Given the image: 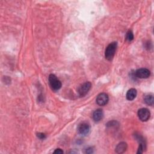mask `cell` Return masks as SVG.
Masks as SVG:
<instances>
[{"mask_svg": "<svg viewBox=\"0 0 154 154\" xmlns=\"http://www.w3.org/2000/svg\"><path fill=\"white\" fill-rule=\"evenodd\" d=\"M117 47V43L116 42H112L108 45L105 51V57L107 60L112 61L113 59Z\"/></svg>", "mask_w": 154, "mask_h": 154, "instance_id": "obj_1", "label": "cell"}, {"mask_svg": "<svg viewBox=\"0 0 154 154\" xmlns=\"http://www.w3.org/2000/svg\"><path fill=\"white\" fill-rule=\"evenodd\" d=\"M49 83L53 90L57 91L61 89V83L57 78V77L54 74H50L49 76Z\"/></svg>", "mask_w": 154, "mask_h": 154, "instance_id": "obj_2", "label": "cell"}, {"mask_svg": "<svg viewBox=\"0 0 154 154\" xmlns=\"http://www.w3.org/2000/svg\"><path fill=\"white\" fill-rule=\"evenodd\" d=\"M137 114L138 118L142 122L148 121L150 117V112L146 108H143V109H140L138 111Z\"/></svg>", "mask_w": 154, "mask_h": 154, "instance_id": "obj_3", "label": "cell"}, {"mask_svg": "<svg viewBox=\"0 0 154 154\" xmlns=\"http://www.w3.org/2000/svg\"><path fill=\"white\" fill-rule=\"evenodd\" d=\"M90 131V126L87 122H83L78 125V131L81 135H87Z\"/></svg>", "mask_w": 154, "mask_h": 154, "instance_id": "obj_4", "label": "cell"}, {"mask_svg": "<svg viewBox=\"0 0 154 154\" xmlns=\"http://www.w3.org/2000/svg\"><path fill=\"white\" fill-rule=\"evenodd\" d=\"M91 87V84L90 82H86L83 84L78 89V94L81 97L86 96L89 91L90 90Z\"/></svg>", "mask_w": 154, "mask_h": 154, "instance_id": "obj_5", "label": "cell"}, {"mask_svg": "<svg viewBox=\"0 0 154 154\" xmlns=\"http://www.w3.org/2000/svg\"><path fill=\"white\" fill-rule=\"evenodd\" d=\"M135 76L137 78L144 79V78H148L150 75V72L149 69L146 68H141L138 69L135 72Z\"/></svg>", "mask_w": 154, "mask_h": 154, "instance_id": "obj_6", "label": "cell"}, {"mask_svg": "<svg viewBox=\"0 0 154 154\" xmlns=\"http://www.w3.org/2000/svg\"><path fill=\"white\" fill-rule=\"evenodd\" d=\"M96 103L100 106H104L109 102V97L105 93H101L99 94L96 98Z\"/></svg>", "mask_w": 154, "mask_h": 154, "instance_id": "obj_7", "label": "cell"}, {"mask_svg": "<svg viewBox=\"0 0 154 154\" xmlns=\"http://www.w3.org/2000/svg\"><path fill=\"white\" fill-rule=\"evenodd\" d=\"M104 117V113L102 110L98 109L95 110L93 114V119L96 122L101 121Z\"/></svg>", "mask_w": 154, "mask_h": 154, "instance_id": "obj_8", "label": "cell"}, {"mask_svg": "<svg viewBox=\"0 0 154 154\" xmlns=\"http://www.w3.org/2000/svg\"><path fill=\"white\" fill-rule=\"evenodd\" d=\"M137 95V90L135 89L132 88V89H130L127 91L126 97H127V99L128 101H132V100H134L136 98Z\"/></svg>", "mask_w": 154, "mask_h": 154, "instance_id": "obj_9", "label": "cell"}, {"mask_svg": "<svg viewBox=\"0 0 154 154\" xmlns=\"http://www.w3.org/2000/svg\"><path fill=\"white\" fill-rule=\"evenodd\" d=\"M127 149V144L125 142H120L116 148V152L117 153H122L126 151Z\"/></svg>", "mask_w": 154, "mask_h": 154, "instance_id": "obj_10", "label": "cell"}, {"mask_svg": "<svg viewBox=\"0 0 154 154\" xmlns=\"http://www.w3.org/2000/svg\"><path fill=\"white\" fill-rule=\"evenodd\" d=\"M145 102H146V104H148V105H153V96L152 95H146L145 98H144Z\"/></svg>", "mask_w": 154, "mask_h": 154, "instance_id": "obj_11", "label": "cell"}, {"mask_svg": "<svg viewBox=\"0 0 154 154\" xmlns=\"http://www.w3.org/2000/svg\"><path fill=\"white\" fill-rule=\"evenodd\" d=\"M126 39L129 42H131L134 39V35L131 30H129L127 32L126 35Z\"/></svg>", "mask_w": 154, "mask_h": 154, "instance_id": "obj_12", "label": "cell"}, {"mask_svg": "<svg viewBox=\"0 0 154 154\" xmlns=\"http://www.w3.org/2000/svg\"><path fill=\"white\" fill-rule=\"evenodd\" d=\"M117 125H119L118 122L115 120H112L109 122L107 123V127L108 128H113V127H116Z\"/></svg>", "mask_w": 154, "mask_h": 154, "instance_id": "obj_13", "label": "cell"}, {"mask_svg": "<svg viewBox=\"0 0 154 154\" xmlns=\"http://www.w3.org/2000/svg\"><path fill=\"white\" fill-rule=\"evenodd\" d=\"M37 136L39 138H40V139H42V140H43V139H45V138H46V135L43 133H41V132L37 133Z\"/></svg>", "mask_w": 154, "mask_h": 154, "instance_id": "obj_14", "label": "cell"}, {"mask_svg": "<svg viewBox=\"0 0 154 154\" xmlns=\"http://www.w3.org/2000/svg\"><path fill=\"white\" fill-rule=\"evenodd\" d=\"M54 153H60V154H61L63 153V151L61 150V149H55L54 151Z\"/></svg>", "mask_w": 154, "mask_h": 154, "instance_id": "obj_15", "label": "cell"}, {"mask_svg": "<svg viewBox=\"0 0 154 154\" xmlns=\"http://www.w3.org/2000/svg\"><path fill=\"white\" fill-rule=\"evenodd\" d=\"M87 153H91L94 152V150L93 149H92L91 148H89L88 149H86V152Z\"/></svg>", "mask_w": 154, "mask_h": 154, "instance_id": "obj_16", "label": "cell"}]
</instances>
